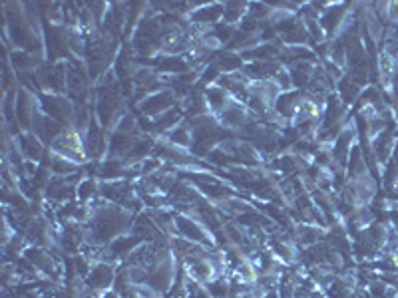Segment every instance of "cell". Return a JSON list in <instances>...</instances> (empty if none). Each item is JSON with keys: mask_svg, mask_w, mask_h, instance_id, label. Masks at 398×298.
<instances>
[{"mask_svg": "<svg viewBox=\"0 0 398 298\" xmlns=\"http://www.w3.org/2000/svg\"><path fill=\"white\" fill-rule=\"evenodd\" d=\"M177 104H179V98L176 96V92L171 88H166L155 92V94H150L147 98L142 99L140 101V111H142V116H145V118L155 120L157 116H162V113H166L171 108H176Z\"/></svg>", "mask_w": 398, "mask_h": 298, "instance_id": "6da1fadb", "label": "cell"}, {"mask_svg": "<svg viewBox=\"0 0 398 298\" xmlns=\"http://www.w3.org/2000/svg\"><path fill=\"white\" fill-rule=\"evenodd\" d=\"M114 280H116V268H114L111 263H96V265H92L88 276H86V285L90 287V290H96V292L111 290Z\"/></svg>", "mask_w": 398, "mask_h": 298, "instance_id": "7a4b0ae2", "label": "cell"}, {"mask_svg": "<svg viewBox=\"0 0 398 298\" xmlns=\"http://www.w3.org/2000/svg\"><path fill=\"white\" fill-rule=\"evenodd\" d=\"M203 96H205V101H207V108H210L211 116L219 118L223 111L227 110L231 106L235 99L217 84H211L207 88H203Z\"/></svg>", "mask_w": 398, "mask_h": 298, "instance_id": "3957f363", "label": "cell"}, {"mask_svg": "<svg viewBox=\"0 0 398 298\" xmlns=\"http://www.w3.org/2000/svg\"><path fill=\"white\" fill-rule=\"evenodd\" d=\"M223 18V4L222 2H211L203 4L189 14V23L201 24V26H215Z\"/></svg>", "mask_w": 398, "mask_h": 298, "instance_id": "277c9868", "label": "cell"}, {"mask_svg": "<svg viewBox=\"0 0 398 298\" xmlns=\"http://www.w3.org/2000/svg\"><path fill=\"white\" fill-rule=\"evenodd\" d=\"M18 149H20V154L26 161H40V157L44 155V144H42V139L32 132H23L20 133V137H18Z\"/></svg>", "mask_w": 398, "mask_h": 298, "instance_id": "5b68a950", "label": "cell"}, {"mask_svg": "<svg viewBox=\"0 0 398 298\" xmlns=\"http://www.w3.org/2000/svg\"><path fill=\"white\" fill-rule=\"evenodd\" d=\"M164 142L169 145H174L177 149H183V151H191V145H193V135L186 123H179L177 128H174L171 132L164 135Z\"/></svg>", "mask_w": 398, "mask_h": 298, "instance_id": "8992f818", "label": "cell"}, {"mask_svg": "<svg viewBox=\"0 0 398 298\" xmlns=\"http://www.w3.org/2000/svg\"><path fill=\"white\" fill-rule=\"evenodd\" d=\"M213 64L219 68V72H223V74H233V72L243 70V58H241L239 52L223 50V52H219V56L213 60Z\"/></svg>", "mask_w": 398, "mask_h": 298, "instance_id": "52a82bcc", "label": "cell"}, {"mask_svg": "<svg viewBox=\"0 0 398 298\" xmlns=\"http://www.w3.org/2000/svg\"><path fill=\"white\" fill-rule=\"evenodd\" d=\"M96 195H100V183L94 177H84L80 179L76 185V197L82 205H90L92 201H96Z\"/></svg>", "mask_w": 398, "mask_h": 298, "instance_id": "ba28073f", "label": "cell"}, {"mask_svg": "<svg viewBox=\"0 0 398 298\" xmlns=\"http://www.w3.org/2000/svg\"><path fill=\"white\" fill-rule=\"evenodd\" d=\"M249 12V4L247 2H225L223 4V20L225 24H239L247 16Z\"/></svg>", "mask_w": 398, "mask_h": 298, "instance_id": "9c48e42d", "label": "cell"}, {"mask_svg": "<svg viewBox=\"0 0 398 298\" xmlns=\"http://www.w3.org/2000/svg\"><path fill=\"white\" fill-rule=\"evenodd\" d=\"M337 96H339V99L343 101L344 106H349L351 101H354L361 96V86L356 82H353L349 76L343 77V80H339V94Z\"/></svg>", "mask_w": 398, "mask_h": 298, "instance_id": "30bf717a", "label": "cell"}, {"mask_svg": "<svg viewBox=\"0 0 398 298\" xmlns=\"http://www.w3.org/2000/svg\"><path fill=\"white\" fill-rule=\"evenodd\" d=\"M382 54L392 58L394 62H398V28L390 26L385 30L382 36Z\"/></svg>", "mask_w": 398, "mask_h": 298, "instance_id": "8fae6325", "label": "cell"}, {"mask_svg": "<svg viewBox=\"0 0 398 298\" xmlns=\"http://www.w3.org/2000/svg\"><path fill=\"white\" fill-rule=\"evenodd\" d=\"M388 20L398 24V2H388Z\"/></svg>", "mask_w": 398, "mask_h": 298, "instance_id": "7c38bea8", "label": "cell"}]
</instances>
